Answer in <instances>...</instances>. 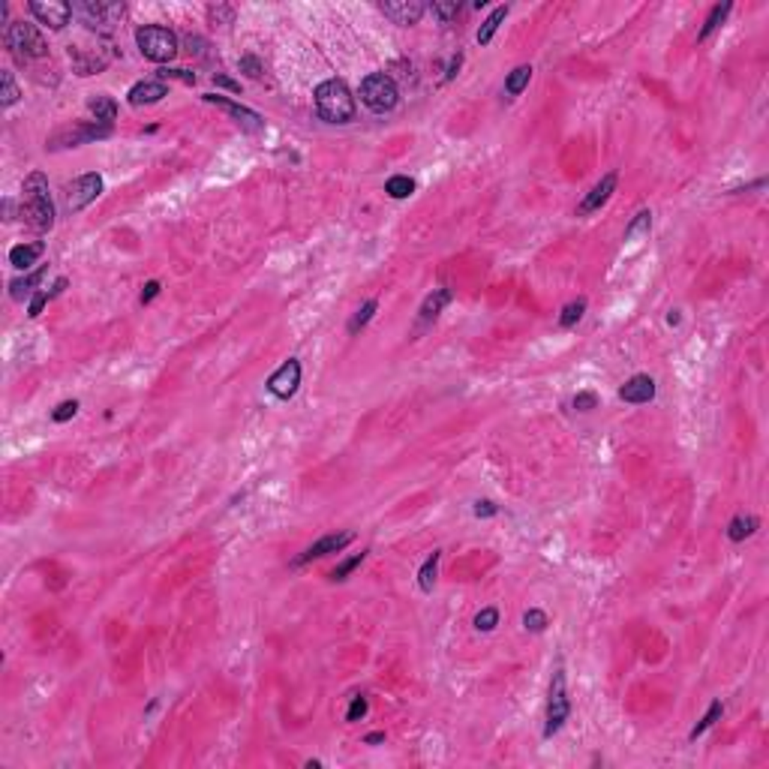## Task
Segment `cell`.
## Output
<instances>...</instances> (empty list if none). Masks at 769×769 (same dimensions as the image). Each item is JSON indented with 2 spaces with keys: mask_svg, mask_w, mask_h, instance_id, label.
<instances>
[{
  "mask_svg": "<svg viewBox=\"0 0 769 769\" xmlns=\"http://www.w3.org/2000/svg\"><path fill=\"white\" fill-rule=\"evenodd\" d=\"M439 559H442V553L433 550V556H427V562L421 565V571H418V586H421V592H433L436 574H439Z\"/></svg>",
  "mask_w": 769,
  "mask_h": 769,
  "instance_id": "cb8c5ba5",
  "label": "cell"
},
{
  "mask_svg": "<svg viewBox=\"0 0 769 769\" xmlns=\"http://www.w3.org/2000/svg\"><path fill=\"white\" fill-rule=\"evenodd\" d=\"M619 397L625 400V403H634V406H640V403H649V400L655 397V378L652 376H631L628 382H625L619 388Z\"/></svg>",
  "mask_w": 769,
  "mask_h": 769,
  "instance_id": "e0dca14e",
  "label": "cell"
},
{
  "mask_svg": "<svg viewBox=\"0 0 769 769\" xmlns=\"http://www.w3.org/2000/svg\"><path fill=\"white\" fill-rule=\"evenodd\" d=\"M49 301H52V294H49V292H37V294H33V298H30V304H28V316H30V318H37V316L42 313V306L49 304Z\"/></svg>",
  "mask_w": 769,
  "mask_h": 769,
  "instance_id": "ab89813d",
  "label": "cell"
},
{
  "mask_svg": "<svg viewBox=\"0 0 769 769\" xmlns=\"http://www.w3.org/2000/svg\"><path fill=\"white\" fill-rule=\"evenodd\" d=\"M595 406H598V397L592 391H583V394L574 397V409L577 412H589V409H595Z\"/></svg>",
  "mask_w": 769,
  "mask_h": 769,
  "instance_id": "ee69618b",
  "label": "cell"
},
{
  "mask_svg": "<svg viewBox=\"0 0 769 769\" xmlns=\"http://www.w3.org/2000/svg\"><path fill=\"white\" fill-rule=\"evenodd\" d=\"M761 526V520L757 517H745V514H739V517H733L730 520V526H727V538L730 541H745L749 535H754V529Z\"/></svg>",
  "mask_w": 769,
  "mask_h": 769,
  "instance_id": "603a6c76",
  "label": "cell"
},
{
  "mask_svg": "<svg viewBox=\"0 0 769 769\" xmlns=\"http://www.w3.org/2000/svg\"><path fill=\"white\" fill-rule=\"evenodd\" d=\"M508 13H511V6L502 4V6H496L487 18H484V25L478 28V37H475V40H478V45H487V42L493 40V33L499 30V25L505 21V16H508Z\"/></svg>",
  "mask_w": 769,
  "mask_h": 769,
  "instance_id": "7402d4cb",
  "label": "cell"
},
{
  "mask_svg": "<svg viewBox=\"0 0 769 769\" xmlns=\"http://www.w3.org/2000/svg\"><path fill=\"white\" fill-rule=\"evenodd\" d=\"M4 42H6V49L13 52V57L18 64H28V61H37V57L49 54V45H45L42 33L37 30V25H28V21H13V25H6Z\"/></svg>",
  "mask_w": 769,
  "mask_h": 769,
  "instance_id": "3957f363",
  "label": "cell"
},
{
  "mask_svg": "<svg viewBox=\"0 0 769 769\" xmlns=\"http://www.w3.org/2000/svg\"><path fill=\"white\" fill-rule=\"evenodd\" d=\"M69 57H73V66H76V73L78 76H93L97 69H105L112 61V52H109V45H76V49H69Z\"/></svg>",
  "mask_w": 769,
  "mask_h": 769,
  "instance_id": "9c48e42d",
  "label": "cell"
},
{
  "mask_svg": "<svg viewBox=\"0 0 769 769\" xmlns=\"http://www.w3.org/2000/svg\"><path fill=\"white\" fill-rule=\"evenodd\" d=\"M424 6L421 0H391V4H382V13L385 18H391L394 25L400 28H409V25H418L421 16H424Z\"/></svg>",
  "mask_w": 769,
  "mask_h": 769,
  "instance_id": "2e32d148",
  "label": "cell"
},
{
  "mask_svg": "<svg viewBox=\"0 0 769 769\" xmlns=\"http://www.w3.org/2000/svg\"><path fill=\"white\" fill-rule=\"evenodd\" d=\"M366 745H376V742H385V733H370V737L364 739Z\"/></svg>",
  "mask_w": 769,
  "mask_h": 769,
  "instance_id": "f907efd6",
  "label": "cell"
},
{
  "mask_svg": "<svg viewBox=\"0 0 769 769\" xmlns=\"http://www.w3.org/2000/svg\"><path fill=\"white\" fill-rule=\"evenodd\" d=\"M64 289H66V277H61V280H57L54 286H52V292H49V294H52V298H57V294H61Z\"/></svg>",
  "mask_w": 769,
  "mask_h": 769,
  "instance_id": "681fc988",
  "label": "cell"
},
{
  "mask_svg": "<svg viewBox=\"0 0 769 769\" xmlns=\"http://www.w3.org/2000/svg\"><path fill=\"white\" fill-rule=\"evenodd\" d=\"M448 304H451V289H433L421 304V325L436 322V316H439Z\"/></svg>",
  "mask_w": 769,
  "mask_h": 769,
  "instance_id": "ffe728a7",
  "label": "cell"
},
{
  "mask_svg": "<svg viewBox=\"0 0 769 769\" xmlns=\"http://www.w3.org/2000/svg\"><path fill=\"white\" fill-rule=\"evenodd\" d=\"M568 713H571V703H568V691H565V670L559 667L553 673L550 682V701H547V725H544V737H553L559 733L562 725L568 721Z\"/></svg>",
  "mask_w": 769,
  "mask_h": 769,
  "instance_id": "52a82bcc",
  "label": "cell"
},
{
  "mask_svg": "<svg viewBox=\"0 0 769 769\" xmlns=\"http://www.w3.org/2000/svg\"><path fill=\"white\" fill-rule=\"evenodd\" d=\"M112 133V126L105 124H81L76 129H64L52 138V148H76V145H85V141H93V138H105Z\"/></svg>",
  "mask_w": 769,
  "mask_h": 769,
  "instance_id": "9a60e30c",
  "label": "cell"
},
{
  "mask_svg": "<svg viewBox=\"0 0 769 769\" xmlns=\"http://www.w3.org/2000/svg\"><path fill=\"white\" fill-rule=\"evenodd\" d=\"M433 9V16L442 21V25H448V21L451 18H457V13H460V4L457 0H436V4L430 6Z\"/></svg>",
  "mask_w": 769,
  "mask_h": 769,
  "instance_id": "1f68e13d",
  "label": "cell"
},
{
  "mask_svg": "<svg viewBox=\"0 0 769 769\" xmlns=\"http://www.w3.org/2000/svg\"><path fill=\"white\" fill-rule=\"evenodd\" d=\"M0 81H4V93H0V97H4V105L9 109V105H16V100L21 97V93H18V85H16V78H13V73H9V69H4Z\"/></svg>",
  "mask_w": 769,
  "mask_h": 769,
  "instance_id": "d6a6232c",
  "label": "cell"
},
{
  "mask_svg": "<svg viewBox=\"0 0 769 769\" xmlns=\"http://www.w3.org/2000/svg\"><path fill=\"white\" fill-rule=\"evenodd\" d=\"M186 45H189V54H198V57H205V49H208V42L202 37H186Z\"/></svg>",
  "mask_w": 769,
  "mask_h": 769,
  "instance_id": "bcb514c9",
  "label": "cell"
},
{
  "mask_svg": "<svg viewBox=\"0 0 769 769\" xmlns=\"http://www.w3.org/2000/svg\"><path fill=\"white\" fill-rule=\"evenodd\" d=\"M361 102L366 105L370 112L376 114H385L391 112L394 105L400 102V90H397V81L385 73H373L361 81Z\"/></svg>",
  "mask_w": 769,
  "mask_h": 769,
  "instance_id": "5b68a950",
  "label": "cell"
},
{
  "mask_svg": "<svg viewBox=\"0 0 769 769\" xmlns=\"http://www.w3.org/2000/svg\"><path fill=\"white\" fill-rule=\"evenodd\" d=\"M352 532H340V535H325V538H318L316 544H310V547H306L298 559H294L292 565L298 568V565H306V562H313V559H322V556H328V553H340V550H346L349 544H352Z\"/></svg>",
  "mask_w": 769,
  "mask_h": 769,
  "instance_id": "5bb4252c",
  "label": "cell"
},
{
  "mask_svg": "<svg viewBox=\"0 0 769 769\" xmlns=\"http://www.w3.org/2000/svg\"><path fill=\"white\" fill-rule=\"evenodd\" d=\"M730 9H733V4H718V6H713V13L706 16V25L701 28V33H697V40H709V33H715L721 25H725V18L730 16Z\"/></svg>",
  "mask_w": 769,
  "mask_h": 769,
  "instance_id": "d4e9b609",
  "label": "cell"
},
{
  "mask_svg": "<svg viewBox=\"0 0 769 769\" xmlns=\"http://www.w3.org/2000/svg\"><path fill=\"white\" fill-rule=\"evenodd\" d=\"M364 556H366V553H354V556H352V559H346V562H340V565L334 568V571H330V580H346V577H349V574L354 571V568H358V565L364 562Z\"/></svg>",
  "mask_w": 769,
  "mask_h": 769,
  "instance_id": "836d02e7",
  "label": "cell"
},
{
  "mask_svg": "<svg viewBox=\"0 0 769 769\" xmlns=\"http://www.w3.org/2000/svg\"><path fill=\"white\" fill-rule=\"evenodd\" d=\"M214 85L226 88V90H232V93H238V90H241V85H238V81H232L229 76H222V73H217V76H214Z\"/></svg>",
  "mask_w": 769,
  "mask_h": 769,
  "instance_id": "7dc6e473",
  "label": "cell"
},
{
  "mask_svg": "<svg viewBox=\"0 0 769 769\" xmlns=\"http://www.w3.org/2000/svg\"><path fill=\"white\" fill-rule=\"evenodd\" d=\"M208 18L214 21V25H232V6H208Z\"/></svg>",
  "mask_w": 769,
  "mask_h": 769,
  "instance_id": "f35d334b",
  "label": "cell"
},
{
  "mask_svg": "<svg viewBox=\"0 0 769 769\" xmlns=\"http://www.w3.org/2000/svg\"><path fill=\"white\" fill-rule=\"evenodd\" d=\"M613 189H616V172H607V174L601 177V181L586 193L583 202L577 205V217H589V214H595V210H601V208L610 202Z\"/></svg>",
  "mask_w": 769,
  "mask_h": 769,
  "instance_id": "4fadbf2b",
  "label": "cell"
},
{
  "mask_svg": "<svg viewBox=\"0 0 769 769\" xmlns=\"http://www.w3.org/2000/svg\"><path fill=\"white\" fill-rule=\"evenodd\" d=\"M136 45L138 52L153 64H169L177 54V37L174 30L160 28V25H145L136 30Z\"/></svg>",
  "mask_w": 769,
  "mask_h": 769,
  "instance_id": "277c9868",
  "label": "cell"
},
{
  "mask_svg": "<svg viewBox=\"0 0 769 769\" xmlns=\"http://www.w3.org/2000/svg\"><path fill=\"white\" fill-rule=\"evenodd\" d=\"M721 713H725V703H721V701H713V703H709V709H706V715L701 718V725H697V727H694V730L688 733V737H691V739H697V737H703V733H706V730H709V727H713V725H715V721L721 718Z\"/></svg>",
  "mask_w": 769,
  "mask_h": 769,
  "instance_id": "f1b7e54d",
  "label": "cell"
},
{
  "mask_svg": "<svg viewBox=\"0 0 769 769\" xmlns=\"http://www.w3.org/2000/svg\"><path fill=\"white\" fill-rule=\"evenodd\" d=\"M30 13L40 25H49L52 30H64L69 25V18H73V6L61 4V0H33Z\"/></svg>",
  "mask_w": 769,
  "mask_h": 769,
  "instance_id": "30bf717a",
  "label": "cell"
},
{
  "mask_svg": "<svg viewBox=\"0 0 769 769\" xmlns=\"http://www.w3.org/2000/svg\"><path fill=\"white\" fill-rule=\"evenodd\" d=\"M157 294H160V282H157V280H150L148 286L141 289V304H150L153 298H157Z\"/></svg>",
  "mask_w": 769,
  "mask_h": 769,
  "instance_id": "f6af8a7d",
  "label": "cell"
},
{
  "mask_svg": "<svg viewBox=\"0 0 769 769\" xmlns=\"http://www.w3.org/2000/svg\"><path fill=\"white\" fill-rule=\"evenodd\" d=\"M100 196H102V174H97V172H88V174L76 177L73 184H66V208L73 210V214L85 210L90 202H97Z\"/></svg>",
  "mask_w": 769,
  "mask_h": 769,
  "instance_id": "ba28073f",
  "label": "cell"
},
{
  "mask_svg": "<svg viewBox=\"0 0 769 769\" xmlns=\"http://www.w3.org/2000/svg\"><path fill=\"white\" fill-rule=\"evenodd\" d=\"M583 313H586V298H577L571 304H565V310L559 313V325L562 328H574L583 318Z\"/></svg>",
  "mask_w": 769,
  "mask_h": 769,
  "instance_id": "f546056e",
  "label": "cell"
},
{
  "mask_svg": "<svg viewBox=\"0 0 769 769\" xmlns=\"http://www.w3.org/2000/svg\"><path fill=\"white\" fill-rule=\"evenodd\" d=\"M366 709H370V703H366V697H364V694H354V697H352V703H349L346 721H361V718L366 715Z\"/></svg>",
  "mask_w": 769,
  "mask_h": 769,
  "instance_id": "8d00e7d4",
  "label": "cell"
},
{
  "mask_svg": "<svg viewBox=\"0 0 769 769\" xmlns=\"http://www.w3.org/2000/svg\"><path fill=\"white\" fill-rule=\"evenodd\" d=\"M205 102L217 105V109H222V112H229L234 121H238V124L246 129V133H262V129H265V121H262V117H258L253 109L232 102V100H226V97H220V93H205Z\"/></svg>",
  "mask_w": 769,
  "mask_h": 769,
  "instance_id": "7c38bea8",
  "label": "cell"
},
{
  "mask_svg": "<svg viewBox=\"0 0 769 769\" xmlns=\"http://www.w3.org/2000/svg\"><path fill=\"white\" fill-rule=\"evenodd\" d=\"M45 253V246L40 241H33V244H16L13 250H9V265L18 268V270H28L37 265V258Z\"/></svg>",
  "mask_w": 769,
  "mask_h": 769,
  "instance_id": "d6986e66",
  "label": "cell"
},
{
  "mask_svg": "<svg viewBox=\"0 0 769 769\" xmlns=\"http://www.w3.org/2000/svg\"><path fill=\"white\" fill-rule=\"evenodd\" d=\"M649 222H652V214H649V210H640V214H637V220L631 222L628 229H625V238H634V234L640 232V229H649Z\"/></svg>",
  "mask_w": 769,
  "mask_h": 769,
  "instance_id": "60d3db41",
  "label": "cell"
},
{
  "mask_svg": "<svg viewBox=\"0 0 769 769\" xmlns=\"http://www.w3.org/2000/svg\"><path fill=\"white\" fill-rule=\"evenodd\" d=\"M42 277H45V268H40L37 274H30V277H25V280H13V282H9V294H13L16 301H21L33 286H40Z\"/></svg>",
  "mask_w": 769,
  "mask_h": 769,
  "instance_id": "83f0119b",
  "label": "cell"
},
{
  "mask_svg": "<svg viewBox=\"0 0 769 769\" xmlns=\"http://www.w3.org/2000/svg\"><path fill=\"white\" fill-rule=\"evenodd\" d=\"M493 514H496V505L493 502H487V499L475 502V517H493Z\"/></svg>",
  "mask_w": 769,
  "mask_h": 769,
  "instance_id": "c3c4849f",
  "label": "cell"
},
{
  "mask_svg": "<svg viewBox=\"0 0 769 769\" xmlns=\"http://www.w3.org/2000/svg\"><path fill=\"white\" fill-rule=\"evenodd\" d=\"M376 310H378V304H376V301H366V304L361 306V310L349 318V334H358V330H361L366 322H370V318H373V313H376Z\"/></svg>",
  "mask_w": 769,
  "mask_h": 769,
  "instance_id": "4dcf8cb0",
  "label": "cell"
},
{
  "mask_svg": "<svg viewBox=\"0 0 769 769\" xmlns=\"http://www.w3.org/2000/svg\"><path fill=\"white\" fill-rule=\"evenodd\" d=\"M88 109L97 117V124H105V126H112V121L117 117V102L112 97H105V93H93L88 100Z\"/></svg>",
  "mask_w": 769,
  "mask_h": 769,
  "instance_id": "44dd1931",
  "label": "cell"
},
{
  "mask_svg": "<svg viewBox=\"0 0 769 769\" xmlns=\"http://www.w3.org/2000/svg\"><path fill=\"white\" fill-rule=\"evenodd\" d=\"M316 112L322 121L328 124H349L354 117V97L346 81L340 78H328L316 88Z\"/></svg>",
  "mask_w": 769,
  "mask_h": 769,
  "instance_id": "7a4b0ae2",
  "label": "cell"
},
{
  "mask_svg": "<svg viewBox=\"0 0 769 769\" xmlns=\"http://www.w3.org/2000/svg\"><path fill=\"white\" fill-rule=\"evenodd\" d=\"M385 193L391 196V198H409L412 193H415V181L406 174H394L391 181L385 184Z\"/></svg>",
  "mask_w": 769,
  "mask_h": 769,
  "instance_id": "4316f807",
  "label": "cell"
},
{
  "mask_svg": "<svg viewBox=\"0 0 769 769\" xmlns=\"http://www.w3.org/2000/svg\"><path fill=\"white\" fill-rule=\"evenodd\" d=\"M496 625H499V610H496V607H484L478 616H475V628L478 631H493Z\"/></svg>",
  "mask_w": 769,
  "mask_h": 769,
  "instance_id": "e575fe53",
  "label": "cell"
},
{
  "mask_svg": "<svg viewBox=\"0 0 769 769\" xmlns=\"http://www.w3.org/2000/svg\"><path fill=\"white\" fill-rule=\"evenodd\" d=\"M76 412H78V400H64V403L52 412V421L54 424H64L69 418H76Z\"/></svg>",
  "mask_w": 769,
  "mask_h": 769,
  "instance_id": "d590c367",
  "label": "cell"
},
{
  "mask_svg": "<svg viewBox=\"0 0 769 769\" xmlns=\"http://www.w3.org/2000/svg\"><path fill=\"white\" fill-rule=\"evenodd\" d=\"M529 78H532V66H529V64L517 66L514 73L505 78V93H508V97H520V93L529 88Z\"/></svg>",
  "mask_w": 769,
  "mask_h": 769,
  "instance_id": "484cf974",
  "label": "cell"
},
{
  "mask_svg": "<svg viewBox=\"0 0 769 769\" xmlns=\"http://www.w3.org/2000/svg\"><path fill=\"white\" fill-rule=\"evenodd\" d=\"M298 385H301V364L294 361V358H289L274 376L268 378V391L274 394L277 400H289V397H294Z\"/></svg>",
  "mask_w": 769,
  "mask_h": 769,
  "instance_id": "8fae6325",
  "label": "cell"
},
{
  "mask_svg": "<svg viewBox=\"0 0 769 769\" xmlns=\"http://www.w3.org/2000/svg\"><path fill=\"white\" fill-rule=\"evenodd\" d=\"M126 97H129V105H153L162 97H169V88H165V81H160V78H148V81H138V85L129 88Z\"/></svg>",
  "mask_w": 769,
  "mask_h": 769,
  "instance_id": "ac0fdd59",
  "label": "cell"
},
{
  "mask_svg": "<svg viewBox=\"0 0 769 769\" xmlns=\"http://www.w3.org/2000/svg\"><path fill=\"white\" fill-rule=\"evenodd\" d=\"M523 625H526V631H544L547 628V616H544L541 610H526V616H523Z\"/></svg>",
  "mask_w": 769,
  "mask_h": 769,
  "instance_id": "74e56055",
  "label": "cell"
},
{
  "mask_svg": "<svg viewBox=\"0 0 769 769\" xmlns=\"http://www.w3.org/2000/svg\"><path fill=\"white\" fill-rule=\"evenodd\" d=\"M241 73H246L250 78H258V76H262V64H258V57H253V54L241 57Z\"/></svg>",
  "mask_w": 769,
  "mask_h": 769,
  "instance_id": "7bdbcfd3",
  "label": "cell"
},
{
  "mask_svg": "<svg viewBox=\"0 0 769 769\" xmlns=\"http://www.w3.org/2000/svg\"><path fill=\"white\" fill-rule=\"evenodd\" d=\"M124 13H126L124 4H93V0H88V4H73V16L81 25H88L90 30H112L117 21L124 18Z\"/></svg>",
  "mask_w": 769,
  "mask_h": 769,
  "instance_id": "8992f818",
  "label": "cell"
},
{
  "mask_svg": "<svg viewBox=\"0 0 769 769\" xmlns=\"http://www.w3.org/2000/svg\"><path fill=\"white\" fill-rule=\"evenodd\" d=\"M21 220L33 232H49L54 226V202L42 172H30L21 186Z\"/></svg>",
  "mask_w": 769,
  "mask_h": 769,
  "instance_id": "6da1fadb",
  "label": "cell"
},
{
  "mask_svg": "<svg viewBox=\"0 0 769 769\" xmlns=\"http://www.w3.org/2000/svg\"><path fill=\"white\" fill-rule=\"evenodd\" d=\"M157 76H160V81H162V78H181V81H186V85H196V76L186 73V69H169V66H162Z\"/></svg>",
  "mask_w": 769,
  "mask_h": 769,
  "instance_id": "b9f144b4",
  "label": "cell"
}]
</instances>
